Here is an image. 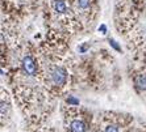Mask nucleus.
<instances>
[{"mask_svg":"<svg viewBox=\"0 0 146 132\" xmlns=\"http://www.w3.org/2000/svg\"><path fill=\"white\" fill-rule=\"evenodd\" d=\"M63 132H92L95 116L80 105L65 103L61 108Z\"/></svg>","mask_w":146,"mask_h":132,"instance_id":"1","label":"nucleus"},{"mask_svg":"<svg viewBox=\"0 0 146 132\" xmlns=\"http://www.w3.org/2000/svg\"><path fill=\"white\" fill-rule=\"evenodd\" d=\"M132 115L117 111H103L95 116L92 132H134Z\"/></svg>","mask_w":146,"mask_h":132,"instance_id":"2","label":"nucleus"},{"mask_svg":"<svg viewBox=\"0 0 146 132\" xmlns=\"http://www.w3.org/2000/svg\"><path fill=\"white\" fill-rule=\"evenodd\" d=\"M12 114V102L5 89H1V124L5 125Z\"/></svg>","mask_w":146,"mask_h":132,"instance_id":"3","label":"nucleus"},{"mask_svg":"<svg viewBox=\"0 0 146 132\" xmlns=\"http://www.w3.org/2000/svg\"><path fill=\"white\" fill-rule=\"evenodd\" d=\"M51 7H53V10L55 12V14H58V16H67V14H70V8L67 7L66 0H53Z\"/></svg>","mask_w":146,"mask_h":132,"instance_id":"4","label":"nucleus"},{"mask_svg":"<svg viewBox=\"0 0 146 132\" xmlns=\"http://www.w3.org/2000/svg\"><path fill=\"white\" fill-rule=\"evenodd\" d=\"M94 0H75V7L80 13H90Z\"/></svg>","mask_w":146,"mask_h":132,"instance_id":"5","label":"nucleus"},{"mask_svg":"<svg viewBox=\"0 0 146 132\" xmlns=\"http://www.w3.org/2000/svg\"><path fill=\"white\" fill-rule=\"evenodd\" d=\"M31 129L29 132H63V131H58L54 127H49V125H44V123L41 124H34V125H29Z\"/></svg>","mask_w":146,"mask_h":132,"instance_id":"6","label":"nucleus"},{"mask_svg":"<svg viewBox=\"0 0 146 132\" xmlns=\"http://www.w3.org/2000/svg\"><path fill=\"white\" fill-rule=\"evenodd\" d=\"M136 132H146V127H143L142 129H139V131H136Z\"/></svg>","mask_w":146,"mask_h":132,"instance_id":"7","label":"nucleus"}]
</instances>
